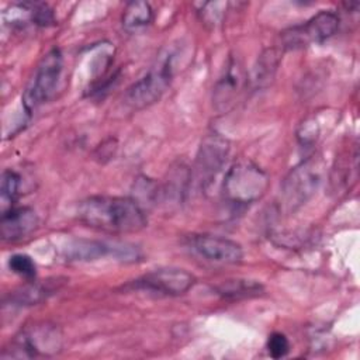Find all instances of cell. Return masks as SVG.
I'll return each mask as SVG.
<instances>
[{
  "label": "cell",
  "instance_id": "6da1fadb",
  "mask_svg": "<svg viewBox=\"0 0 360 360\" xmlns=\"http://www.w3.org/2000/svg\"><path fill=\"white\" fill-rule=\"evenodd\" d=\"M77 218L86 226L107 233H132L146 226L145 210L132 197L91 195L80 201Z\"/></svg>",
  "mask_w": 360,
  "mask_h": 360
},
{
  "label": "cell",
  "instance_id": "7a4b0ae2",
  "mask_svg": "<svg viewBox=\"0 0 360 360\" xmlns=\"http://www.w3.org/2000/svg\"><path fill=\"white\" fill-rule=\"evenodd\" d=\"M269 184V174L262 167L252 162L240 160L233 163L225 173L222 195L232 205H249L266 194Z\"/></svg>",
  "mask_w": 360,
  "mask_h": 360
},
{
  "label": "cell",
  "instance_id": "3957f363",
  "mask_svg": "<svg viewBox=\"0 0 360 360\" xmlns=\"http://www.w3.org/2000/svg\"><path fill=\"white\" fill-rule=\"evenodd\" d=\"M63 339L59 328L48 322L32 323L21 329L3 349L1 359L49 357L62 350Z\"/></svg>",
  "mask_w": 360,
  "mask_h": 360
},
{
  "label": "cell",
  "instance_id": "277c9868",
  "mask_svg": "<svg viewBox=\"0 0 360 360\" xmlns=\"http://www.w3.org/2000/svg\"><path fill=\"white\" fill-rule=\"evenodd\" d=\"M174 53H162L148 72L134 82L124 94V104L131 110H142L156 103L172 83L174 72Z\"/></svg>",
  "mask_w": 360,
  "mask_h": 360
},
{
  "label": "cell",
  "instance_id": "5b68a950",
  "mask_svg": "<svg viewBox=\"0 0 360 360\" xmlns=\"http://www.w3.org/2000/svg\"><path fill=\"white\" fill-rule=\"evenodd\" d=\"M62 69L63 56L58 48H52L42 56L21 97L22 108L27 117H31L34 111L53 97Z\"/></svg>",
  "mask_w": 360,
  "mask_h": 360
},
{
  "label": "cell",
  "instance_id": "8992f818",
  "mask_svg": "<svg viewBox=\"0 0 360 360\" xmlns=\"http://www.w3.org/2000/svg\"><path fill=\"white\" fill-rule=\"evenodd\" d=\"M323 166L319 159L308 158L294 166L281 184V202L287 211L302 207L319 188Z\"/></svg>",
  "mask_w": 360,
  "mask_h": 360
},
{
  "label": "cell",
  "instance_id": "52a82bcc",
  "mask_svg": "<svg viewBox=\"0 0 360 360\" xmlns=\"http://www.w3.org/2000/svg\"><path fill=\"white\" fill-rule=\"evenodd\" d=\"M339 17L332 10H322L302 24L287 28L280 34V49H300L321 44L336 34Z\"/></svg>",
  "mask_w": 360,
  "mask_h": 360
},
{
  "label": "cell",
  "instance_id": "ba28073f",
  "mask_svg": "<svg viewBox=\"0 0 360 360\" xmlns=\"http://www.w3.org/2000/svg\"><path fill=\"white\" fill-rule=\"evenodd\" d=\"M65 256L73 262H93L105 256H112L121 262H136L141 257V252L127 243L77 239L66 246Z\"/></svg>",
  "mask_w": 360,
  "mask_h": 360
},
{
  "label": "cell",
  "instance_id": "9c48e42d",
  "mask_svg": "<svg viewBox=\"0 0 360 360\" xmlns=\"http://www.w3.org/2000/svg\"><path fill=\"white\" fill-rule=\"evenodd\" d=\"M195 283V277L180 267H165L152 270L136 278L131 285L136 290L150 291L160 295H181Z\"/></svg>",
  "mask_w": 360,
  "mask_h": 360
},
{
  "label": "cell",
  "instance_id": "30bf717a",
  "mask_svg": "<svg viewBox=\"0 0 360 360\" xmlns=\"http://www.w3.org/2000/svg\"><path fill=\"white\" fill-rule=\"evenodd\" d=\"M187 246L197 256L212 263L236 264L243 259V249L238 242L218 235H190L187 239Z\"/></svg>",
  "mask_w": 360,
  "mask_h": 360
},
{
  "label": "cell",
  "instance_id": "8fae6325",
  "mask_svg": "<svg viewBox=\"0 0 360 360\" xmlns=\"http://www.w3.org/2000/svg\"><path fill=\"white\" fill-rule=\"evenodd\" d=\"M229 155V142L218 132L207 134L197 152L195 174L202 187L208 186L224 167Z\"/></svg>",
  "mask_w": 360,
  "mask_h": 360
},
{
  "label": "cell",
  "instance_id": "7c38bea8",
  "mask_svg": "<svg viewBox=\"0 0 360 360\" xmlns=\"http://www.w3.org/2000/svg\"><path fill=\"white\" fill-rule=\"evenodd\" d=\"M243 70L238 59L229 58L224 73L218 79L212 91V103L217 111L226 112L235 103L242 86H243Z\"/></svg>",
  "mask_w": 360,
  "mask_h": 360
},
{
  "label": "cell",
  "instance_id": "4fadbf2b",
  "mask_svg": "<svg viewBox=\"0 0 360 360\" xmlns=\"http://www.w3.org/2000/svg\"><path fill=\"white\" fill-rule=\"evenodd\" d=\"M38 226V215L31 207H13L1 214V238L15 242L30 236Z\"/></svg>",
  "mask_w": 360,
  "mask_h": 360
},
{
  "label": "cell",
  "instance_id": "5bb4252c",
  "mask_svg": "<svg viewBox=\"0 0 360 360\" xmlns=\"http://www.w3.org/2000/svg\"><path fill=\"white\" fill-rule=\"evenodd\" d=\"M62 283L59 278L46 280V281H32L25 285L18 287L14 291H10L4 297V305L10 307H30L37 305L51 297L60 288Z\"/></svg>",
  "mask_w": 360,
  "mask_h": 360
},
{
  "label": "cell",
  "instance_id": "9a60e30c",
  "mask_svg": "<svg viewBox=\"0 0 360 360\" xmlns=\"http://www.w3.org/2000/svg\"><path fill=\"white\" fill-rule=\"evenodd\" d=\"M281 53L283 51L280 48H269L260 53L250 75V83L255 89L266 87L274 79L281 60Z\"/></svg>",
  "mask_w": 360,
  "mask_h": 360
},
{
  "label": "cell",
  "instance_id": "2e32d148",
  "mask_svg": "<svg viewBox=\"0 0 360 360\" xmlns=\"http://www.w3.org/2000/svg\"><path fill=\"white\" fill-rule=\"evenodd\" d=\"M214 291L225 300H243L260 295L263 292V285L256 280L232 278L217 284Z\"/></svg>",
  "mask_w": 360,
  "mask_h": 360
},
{
  "label": "cell",
  "instance_id": "e0dca14e",
  "mask_svg": "<svg viewBox=\"0 0 360 360\" xmlns=\"http://www.w3.org/2000/svg\"><path fill=\"white\" fill-rule=\"evenodd\" d=\"M153 20V10L148 1H132L124 8L121 24L127 32H138L146 28Z\"/></svg>",
  "mask_w": 360,
  "mask_h": 360
},
{
  "label": "cell",
  "instance_id": "ac0fdd59",
  "mask_svg": "<svg viewBox=\"0 0 360 360\" xmlns=\"http://www.w3.org/2000/svg\"><path fill=\"white\" fill-rule=\"evenodd\" d=\"M21 177L17 172L7 169L1 174V184H0V208L1 214L11 210L14 202L20 194Z\"/></svg>",
  "mask_w": 360,
  "mask_h": 360
},
{
  "label": "cell",
  "instance_id": "d6986e66",
  "mask_svg": "<svg viewBox=\"0 0 360 360\" xmlns=\"http://www.w3.org/2000/svg\"><path fill=\"white\" fill-rule=\"evenodd\" d=\"M228 3L226 1H210V3H202L198 8V14L201 21L211 27L215 28L219 25L225 17Z\"/></svg>",
  "mask_w": 360,
  "mask_h": 360
},
{
  "label": "cell",
  "instance_id": "ffe728a7",
  "mask_svg": "<svg viewBox=\"0 0 360 360\" xmlns=\"http://www.w3.org/2000/svg\"><path fill=\"white\" fill-rule=\"evenodd\" d=\"M8 269L13 273H15L24 278H28V280L35 277V273H37V266H35L34 260L28 255H24V253H15V255L10 256Z\"/></svg>",
  "mask_w": 360,
  "mask_h": 360
},
{
  "label": "cell",
  "instance_id": "44dd1931",
  "mask_svg": "<svg viewBox=\"0 0 360 360\" xmlns=\"http://www.w3.org/2000/svg\"><path fill=\"white\" fill-rule=\"evenodd\" d=\"M134 200L143 208L145 204L153 202V198L158 197V187L156 184L148 177H139L135 181V191ZM145 210V208H143Z\"/></svg>",
  "mask_w": 360,
  "mask_h": 360
},
{
  "label": "cell",
  "instance_id": "7402d4cb",
  "mask_svg": "<svg viewBox=\"0 0 360 360\" xmlns=\"http://www.w3.org/2000/svg\"><path fill=\"white\" fill-rule=\"evenodd\" d=\"M267 352L273 359H281L290 352V342L281 332H273L267 339Z\"/></svg>",
  "mask_w": 360,
  "mask_h": 360
}]
</instances>
